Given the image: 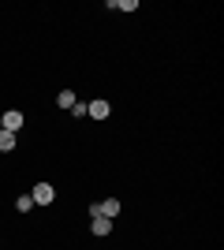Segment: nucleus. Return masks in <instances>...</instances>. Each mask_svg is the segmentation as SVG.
Returning <instances> with one entry per match:
<instances>
[{
  "instance_id": "2",
  "label": "nucleus",
  "mask_w": 224,
  "mask_h": 250,
  "mask_svg": "<svg viewBox=\"0 0 224 250\" xmlns=\"http://www.w3.org/2000/svg\"><path fill=\"white\" fill-rule=\"evenodd\" d=\"M30 198H34V206H53V198H56V187L53 183H34V190H30Z\"/></svg>"
},
{
  "instance_id": "9",
  "label": "nucleus",
  "mask_w": 224,
  "mask_h": 250,
  "mask_svg": "<svg viewBox=\"0 0 224 250\" xmlns=\"http://www.w3.org/2000/svg\"><path fill=\"white\" fill-rule=\"evenodd\" d=\"M112 8H120V11H135V8H139V0H112Z\"/></svg>"
},
{
  "instance_id": "4",
  "label": "nucleus",
  "mask_w": 224,
  "mask_h": 250,
  "mask_svg": "<svg viewBox=\"0 0 224 250\" xmlns=\"http://www.w3.org/2000/svg\"><path fill=\"white\" fill-rule=\"evenodd\" d=\"M97 213H101V217H120V198H105V202H97Z\"/></svg>"
},
{
  "instance_id": "6",
  "label": "nucleus",
  "mask_w": 224,
  "mask_h": 250,
  "mask_svg": "<svg viewBox=\"0 0 224 250\" xmlns=\"http://www.w3.org/2000/svg\"><path fill=\"white\" fill-rule=\"evenodd\" d=\"M75 101H79V97H75L71 90H60V94H56V104H60V108H64V112H67V108H71Z\"/></svg>"
},
{
  "instance_id": "7",
  "label": "nucleus",
  "mask_w": 224,
  "mask_h": 250,
  "mask_svg": "<svg viewBox=\"0 0 224 250\" xmlns=\"http://www.w3.org/2000/svg\"><path fill=\"white\" fill-rule=\"evenodd\" d=\"M15 149V135L11 131H0V153H11Z\"/></svg>"
},
{
  "instance_id": "5",
  "label": "nucleus",
  "mask_w": 224,
  "mask_h": 250,
  "mask_svg": "<svg viewBox=\"0 0 224 250\" xmlns=\"http://www.w3.org/2000/svg\"><path fill=\"white\" fill-rule=\"evenodd\" d=\"M90 231H94V235H108V231H112V220L108 217H90Z\"/></svg>"
},
{
  "instance_id": "3",
  "label": "nucleus",
  "mask_w": 224,
  "mask_h": 250,
  "mask_svg": "<svg viewBox=\"0 0 224 250\" xmlns=\"http://www.w3.org/2000/svg\"><path fill=\"white\" fill-rule=\"evenodd\" d=\"M108 112H112V104H108V101H101V97L86 104V116H94V120H108Z\"/></svg>"
},
{
  "instance_id": "8",
  "label": "nucleus",
  "mask_w": 224,
  "mask_h": 250,
  "mask_svg": "<svg viewBox=\"0 0 224 250\" xmlns=\"http://www.w3.org/2000/svg\"><path fill=\"white\" fill-rule=\"evenodd\" d=\"M15 209H19V213H30V209H34V198H30V190L15 198Z\"/></svg>"
},
{
  "instance_id": "10",
  "label": "nucleus",
  "mask_w": 224,
  "mask_h": 250,
  "mask_svg": "<svg viewBox=\"0 0 224 250\" xmlns=\"http://www.w3.org/2000/svg\"><path fill=\"white\" fill-rule=\"evenodd\" d=\"M67 112H71V116H75V120H82V116H86V104H79V101H75V104H71V108H67Z\"/></svg>"
},
{
  "instance_id": "1",
  "label": "nucleus",
  "mask_w": 224,
  "mask_h": 250,
  "mask_svg": "<svg viewBox=\"0 0 224 250\" xmlns=\"http://www.w3.org/2000/svg\"><path fill=\"white\" fill-rule=\"evenodd\" d=\"M22 124H26V116L19 112V108H8V112H0V131H22Z\"/></svg>"
}]
</instances>
